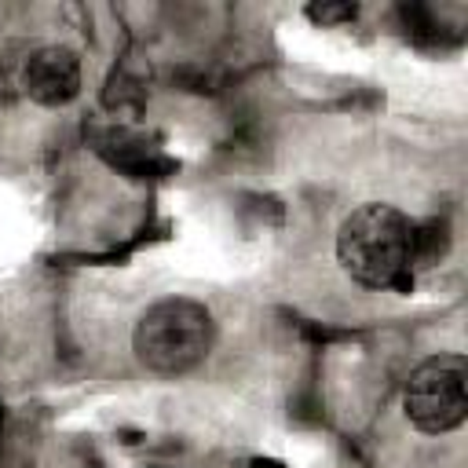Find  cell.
<instances>
[{"mask_svg": "<svg viewBox=\"0 0 468 468\" xmlns=\"http://www.w3.org/2000/svg\"><path fill=\"white\" fill-rule=\"evenodd\" d=\"M18 88L37 106H66L80 91V55L66 44H44L26 51L18 69Z\"/></svg>", "mask_w": 468, "mask_h": 468, "instance_id": "4", "label": "cell"}, {"mask_svg": "<svg viewBox=\"0 0 468 468\" xmlns=\"http://www.w3.org/2000/svg\"><path fill=\"white\" fill-rule=\"evenodd\" d=\"M212 340H216L212 311L190 296H165L150 303L132 329L135 358L161 377H179L197 362H205Z\"/></svg>", "mask_w": 468, "mask_h": 468, "instance_id": "2", "label": "cell"}, {"mask_svg": "<svg viewBox=\"0 0 468 468\" xmlns=\"http://www.w3.org/2000/svg\"><path fill=\"white\" fill-rule=\"evenodd\" d=\"M355 15H358L355 4H311V7H307V18H311V22H322V26L351 22Z\"/></svg>", "mask_w": 468, "mask_h": 468, "instance_id": "6", "label": "cell"}, {"mask_svg": "<svg viewBox=\"0 0 468 468\" xmlns=\"http://www.w3.org/2000/svg\"><path fill=\"white\" fill-rule=\"evenodd\" d=\"M402 413L420 435H446L468 420V362L457 351L424 358L402 388Z\"/></svg>", "mask_w": 468, "mask_h": 468, "instance_id": "3", "label": "cell"}, {"mask_svg": "<svg viewBox=\"0 0 468 468\" xmlns=\"http://www.w3.org/2000/svg\"><path fill=\"white\" fill-rule=\"evenodd\" d=\"M0 431H4V406H0Z\"/></svg>", "mask_w": 468, "mask_h": 468, "instance_id": "8", "label": "cell"}, {"mask_svg": "<svg viewBox=\"0 0 468 468\" xmlns=\"http://www.w3.org/2000/svg\"><path fill=\"white\" fill-rule=\"evenodd\" d=\"M450 252V223L446 219H420L413 223V238H410V260L413 271L417 267H435L442 256Z\"/></svg>", "mask_w": 468, "mask_h": 468, "instance_id": "5", "label": "cell"}, {"mask_svg": "<svg viewBox=\"0 0 468 468\" xmlns=\"http://www.w3.org/2000/svg\"><path fill=\"white\" fill-rule=\"evenodd\" d=\"M252 468H282L278 461H252Z\"/></svg>", "mask_w": 468, "mask_h": 468, "instance_id": "7", "label": "cell"}, {"mask_svg": "<svg viewBox=\"0 0 468 468\" xmlns=\"http://www.w3.org/2000/svg\"><path fill=\"white\" fill-rule=\"evenodd\" d=\"M413 219L395 205L369 201L358 205L336 230V260L351 282L362 289H413V260H410Z\"/></svg>", "mask_w": 468, "mask_h": 468, "instance_id": "1", "label": "cell"}]
</instances>
